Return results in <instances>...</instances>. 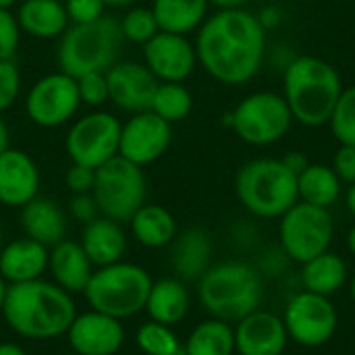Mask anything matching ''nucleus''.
<instances>
[{"label":"nucleus","mask_w":355,"mask_h":355,"mask_svg":"<svg viewBox=\"0 0 355 355\" xmlns=\"http://www.w3.org/2000/svg\"><path fill=\"white\" fill-rule=\"evenodd\" d=\"M198 64L218 83L243 85L252 81L264 62L266 27L245 8L218 10L206 17L196 31Z\"/></svg>","instance_id":"obj_1"},{"label":"nucleus","mask_w":355,"mask_h":355,"mask_svg":"<svg viewBox=\"0 0 355 355\" xmlns=\"http://www.w3.org/2000/svg\"><path fill=\"white\" fill-rule=\"evenodd\" d=\"M2 316L17 335L44 341L67 335L77 310L71 293L56 283L35 279L6 289Z\"/></svg>","instance_id":"obj_2"},{"label":"nucleus","mask_w":355,"mask_h":355,"mask_svg":"<svg viewBox=\"0 0 355 355\" xmlns=\"http://www.w3.org/2000/svg\"><path fill=\"white\" fill-rule=\"evenodd\" d=\"M341 92L339 71L318 56H297L283 73V98L293 121L306 127L327 125Z\"/></svg>","instance_id":"obj_3"},{"label":"nucleus","mask_w":355,"mask_h":355,"mask_svg":"<svg viewBox=\"0 0 355 355\" xmlns=\"http://www.w3.org/2000/svg\"><path fill=\"white\" fill-rule=\"evenodd\" d=\"M198 297L212 318L237 322L260 308L264 285L254 266L245 262H223L210 266L198 279Z\"/></svg>","instance_id":"obj_4"},{"label":"nucleus","mask_w":355,"mask_h":355,"mask_svg":"<svg viewBox=\"0 0 355 355\" xmlns=\"http://www.w3.org/2000/svg\"><path fill=\"white\" fill-rule=\"evenodd\" d=\"M123 42L119 19L110 15H104L92 23L69 25L58 37V71L75 79L94 71L106 73L119 60Z\"/></svg>","instance_id":"obj_5"},{"label":"nucleus","mask_w":355,"mask_h":355,"mask_svg":"<svg viewBox=\"0 0 355 355\" xmlns=\"http://www.w3.org/2000/svg\"><path fill=\"white\" fill-rule=\"evenodd\" d=\"M241 206L258 218H281L297 196V175L281 158H254L235 175Z\"/></svg>","instance_id":"obj_6"},{"label":"nucleus","mask_w":355,"mask_h":355,"mask_svg":"<svg viewBox=\"0 0 355 355\" xmlns=\"http://www.w3.org/2000/svg\"><path fill=\"white\" fill-rule=\"evenodd\" d=\"M150 289V275L141 266L121 260L94 270L83 293L92 310L123 320L146 310Z\"/></svg>","instance_id":"obj_7"},{"label":"nucleus","mask_w":355,"mask_h":355,"mask_svg":"<svg viewBox=\"0 0 355 355\" xmlns=\"http://www.w3.org/2000/svg\"><path fill=\"white\" fill-rule=\"evenodd\" d=\"M92 196L102 216L116 223H129L146 204L148 181L144 166H137L123 156H114L96 168Z\"/></svg>","instance_id":"obj_8"},{"label":"nucleus","mask_w":355,"mask_h":355,"mask_svg":"<svg viewBox=\"0 0 355 355\" xmlns=\"http://www.w3.org/2000/svg\"><path fill=\"white\" fill-rule=\"evenodd\" d=\"M235 135L250 146H272L281 141L293 125V114L277 92H254L245 96L229 114Z\"/></svg>","instance_id":"obj_9"},{"label":"nucleus","mask_w":355,"mask_h":355,"mask_svg":"<svg viewBox=\"0 0 355 355\" xmlns=\"http://www.w3.org/2000/svg\"><path fill=\"white\" fill-rule=\"evenodd\" d=\"M335 235V223L329 208L312 206L306 202L293 204L283 216L279 225V239L285 254L306 264L312 258L331 250Z\"/></svg>","instance_id":"obj_10"},{"label":"nucleus","mask_w":355,"mask_h":355,"mask_svg":"<svg viewBox=\"0 0 355 355\" xmlns=\"http://www.w3.org/2000/svg\"><path fill=\"white\" fill-rule=\"evenodd\" d=\"M121 127L123 123L104 110H96L77 119L64 137V148L71 162L98 168L119 156Z\"/></svg>","instance_id":"obj_11"},{"label":"nucleus","mask_w":355,"mask_h":355,"mask_svg":"<svg viewBox=\"0 0 355 355\" xmlns=\"http://www.w3.org/2000/svg\"><path fill=\"white\" fill-rule=\"evenodd\" d=\"M79 106L81 100L77 92V79L62 71L40 77L25 96L27 119L44 129H54L69 123Z\"/></svg>","instance_id":"obj_12"},{"label":"nucleus","mask_w":355,"mask_h":355,"mask_svg":"<svg viewBox=\"0 0 355 355\" xmlns=\"http://www.w3.org/2000/svg\"><path fill=\"white\" fill-rule=\"evenodd\" d=\"M283 322L289 341L314 349L327 345L335 337L339 314L329 297L312 291H302L285 306Z\"/></svg>","instance_id":"obj_13"},{"label":"nucleus","mask_w":355,"mask_h":355,"mask_svg":"<svg viewBox=\"0 0 355 355\" xmlns=\"http://www.w3.org/2000/svg\"><path fill=\"white\" fill-rule=\"evenodd\" d=\"M173 141V125L156 116L152 110L131 114L127 123L121 127L119 139V156L125 160L148 166L162 158Z\"/></svg>","instance_id":"obj_14"},{"label":"nucleus","mask_w":355,"mask_h":355,"mask_svg":"<svg viewBox=\"0 0 355 355\" xmlns=\"http://www.w3.org/2000/svg\"><path fill=\"white\" fill-rule=\"evenodd\" d=\"M144 64L158 81L183 83L198 67V54L193 42L187 35L158 31L150 42L141 46Z\"/></svg>","instance_id":"obj_15"},{"label":"nucleus","mask_w":355,"mask_h":355,"mask_svg":"<svg viewBox=\"0 0 355 355\" xmlns=\"http://www.w3.org/2000/svg\"><path fill=\"white\" fill-rule=\"evenodd\" d=\"M106 81L108 102L129 114L150 110L154 92L160 83L144 62L135 60H116L106 71Z\"/></svg>","instance_id":"obj_16"},{"label":"nucleus","mask_w":355,"mask_h":355,"mask_svg":"<svg viewBox=\"0 0 355 355\" xmlns=\"http://www.w3.org/2000/svg\"><path fill=\"white\" fill-rule=\"evenodd\" d=\"M67 339L77 355H114L125 343V329L121 320L89 310L75 316Z\"/></svg>","instance_id":"obj_17"},{"label":"nucleus","mask_w":355,"mask_h":355,"mask_svg":"<svg viewBox=\"0 0 355 355\" xmlns=\"http://www.w3.org/2000/svg\"><path fill=\"white\" fill-rule=\"evenodd\" d=\"M233 331L239 355H283L289 343L283 316L260 308L237 320Z\"/></svg>","instance_id":"obj_18"},{"label":"nucleus","mask_w":355,"mask_h":355,"mask_svg":"<svg viewBox=\"0 0 355 355\" xmlns=\"http://www.w3.org/2000/svg\"><path fill=\"white\" fill-rule=\"evenodd\" d=\"M40 171L35 160L17 148H6L0 154V204L8 208H23L37 198Z\"/></svg>","instance_id":"obj_19"},{"label":"nucleus","mask_w":355,"mask_h":355,"mask_svg":"<svg viewBox=\"0 0 355 355\" xmlns=\"http://www.w3.org/2000/svg\"><path fill=\"white\" fill-rule=\"evenodd\" d=\"M50 250L29 237L10 241L0 250V277L15 283H27L42 277L48 268Z\"/></svg>","instance_id":"obj_20"},{"label":"nucleus","mask_w":355,"mask_h":355,"mask_svg":"<svg viewBox=\"0 0 355 355\" xmlns=\"http://www.w3.org/2000/svg\"><path fill=\"white\" fill-rule=\"evenodd\" d=\"M87 254L83 252L79 241L62 239L54 248H50L48 268L54 277V283L67 293H83L94 270Z\"/></svg>","instance_id":"obj_21"},{"label":"nucleus","mask_w":355,"mask_h":355,"mask_svg":"<svg viewBox=\"0 0 355 355\" xmlns=\"http://www.w3.org/2000/svg\"><path fill=\"white\" fill-rule=\"evenodd\" d=\"M15 19L21 33L37 40L60 37L71 25L64 2L60 0H21Z\"/></svg>","instance_id":"obj_22"},{"label":"nucleus","mask_w":355,"mask_h":355,"mask_svg":"<svg viewBox=\"0 0 355 355\" xmlns=\"http://www.w3.org/2000/svg\"><path fill=\"white\" fill-rule=\"evenodd\" d=\"M79 243L87 254L89 262L98 268L121 262L127 250V237L121 229V223L106 218L102 214L92 223L83 225Z\"/></svg>","instance_id":"obj_23"},{"label":"nucleus","mask_w":355,"mask_h":355,"mask_svg":"<svg viewBox=\"0 0 355 355\" xmlns=\"http://www.w3.org/2000/svg\"><path fill=\"white\" fill-rule=\"evenodd\" d=\"M21 227L25 237L50 250L64 239L67 216L56 202L37 196L21 208Z\"/></svg>","instance_id":"obj_24"},{"label":"nucleus","mask_w":355,"mask_h":355,"mask_svg":"<svg viewBox=\"0 0 355 355\" xmlns=\"http://www.w3.org/2000/svg\"><path fill=\"white\" fill-rule=\"evenodd\" d=\"M146 312L150 320L173 327L181 322L189 312V291L179 279H160L152 283Z\"/></svg>","instance_id":"obj_25"},{"label":"nucleus","mask_w":355,"mask_h":355,"mask_svg":"<svg viewBox=\"0 0 355 355\" xmlns=\"http://www.w3.org/2000/svg\"><path fill=\"white\" fill-rule=\"evenodd\" d=\"M212 241L204 229H187L173 245V268L185 281H198L210 268Z\"/></svg>","instance_id":"obj_26"},{"label":"nucleus","mask_w":355,"mask_h":355,"mask_svg":"<svg viewBox=\"0 0 355 355\" xmlns=\"http://www.w3.org/2000/svg\"><path fill=\"white\" fill-rule=\"evenodd\" d=\"M208 6V0H154L150 8L160 31L189 35L206 21Z\"/></svg>","instance_id":"obj_27"},{"label":"nucleus","mask_w":355,"mask_h":355,"mask_svg":"<svg viewBox=\"0 0 355 355\" xmlns=\"http://www.w3.org/2000/svg\"><path fill=\"white\" fill-rule=\"evenodd\" d=\"M129 223L137 243L150 250L166 248L177 237L175 216L158 204H144Z\"/></svg>","instance_id":"obj_28"},{"label":"nucleus","mask_w":355,"mask_h":355,"mask_svg":"<svg viewBox=\"0 0 355 355\" xmlns=\"http://www.w3.org/2000/svg\"><path fill=\"white\" fill-rule=\"evenodd\" d=\"M302 266V283L306 291L331 297L347 283V264L333 252H324Z\"/></svg>","instance_id":"obj_29"},{"label":"nucleus","mask_w":355,"mask_h":355,"mask_svg":"<svg viewBox=\"0 0 355 355\" xmlns=\"http://www.w3.org/2000/svg\"><path fill=\"white\" fill-rule=\"evenodd\" d=\"M341 179L327 164H308L297 175V196L300 202L331 208L341 198Z\"/></svg>","instance_id":"obj_30"},{"label":"nucleus","mask_w":355,"mask_h":355,"mask_svg":"<svg viewBox=\"0 0 355 355\" xmlns=\"http://www.w3.org/2000/svg\"><path fill=\"white\" fill-rule=\"evenodd\" d=\"M185 355H233L235 354V331L231 322L210 318L200 322L183 345Z\"/></svg>","instance_id":"obj_31"},{"label":"nucleus","mask_w":355,"mask_h":355,"mask_svg":"<svg viewBox=\"0 0 355 355\" xmlns=\"http://www.w3.org/2000/svg\"><path fill=\"white\" fill-rule=\"evenodd\" d=\"M191 108H193L191 92L183 83H166V81L158 83L154 98H152V106H150V110L156 116H160L162 121L171 125L185 121Z\"/></svg>","instance_id":"obj_32"},{"label":"nucleus","mask_w":355,"mask_h":355,"mask_svg":"<svg viewBox=\"0 0 355 355\" xmlns=\"http://www.w3.org/2000/svg\"><path fill=\"white\" fill-rule=\"evenodd\" d=\"M137 347L146 355H185L179 337L171 327L158 324L154 320L141 324L135 335Z\"/></svg>","instance_id":"obj_33"},{"label":"nucleus","mask_w":355,"mask_h":355,"mask_svg":"<svg viewBox=\"0 0 355 355\" xmlns=\"http://www.w3.org/2000/svg\"><path fill=\"white\" fill-rule=\"evenodd\" d=\"M327 125L339 146H355V85L343 87Z\"/></svg>","instance_id":"obj_34"},{"label":"nucleus","mask_w":355,"mask_h":355,"mask_svg":"<svg viewBox=\"0 0 355 355\" xmlns=\"http://www.w3.org/2000/svg\"><path fill=\"white\" fill-rule=\"evenodd\" d=\"M119 25H121L123 40L139 44V46L150 42L160 31V27L156 23V17H154L152 8H148V6H133V8H129L119 19Z\"/></svg>","instance_id":"obj_35"},{"label":"nucleus","mask_w":355,"mask_h":355,"mask_svg":"<svg viewBox=\"0 0 355 355\" xmlns=\"http://www.w3.org/2000/svg\"><path fill=\"white\" fill-rule=\"evenodd\" d=\"M77 92H79L81 104L92 106V108H100L102 104L108 102L106 73L94 71V73H85V75L77 77Z\"/></svg>","instance_id":"obj_36"},{"label":"nucleus","mask_w":355,"mask_h":355,"mask_svg":"<svg viewBox=\"0 0 355 355\" xmlns=\"http://www.w3.org/2000/svg\"><path fill=\"white\" fill-rule=\"evenodd\" d=\"M21 92V71L12 58L0 60V114L8 110Z\"/></svg>","instance_id":"obj_37"},{"label":"nucleus","mask_w":355,"mask_h":355,"mask_svg":"<svg viewBox=\"0 0 355 355\" xmlns=\"http://www.w3.org/2000/svg\"><path fill=\"white\" fill-rule=\"evenodd\" d=\"M21 40V29L10 10L0 8V60L15 58Z\"/></svg>","instance_id":"obj_38"},{"label":"nucleus","mask_w":355,"mask_h":355,"mask_svg":"<svg viewBox=\"0 0 355 355\" xmlns=\"http://www.w3.org/2000/svg\"><path fill=\"white\" fill-rule=\"evenodd\" d=\"M64 8L71 25H81L104 17L106 4L104 0H64Z\"/></svg>","instance_id":"obj_39"},{"label":"nucleus","mask_w":355,"mask_h":355,"mask_svg":"<svg viewBox=\"0 0 355 355\" xmlns=\"http://www.w3.org/2000/svg\"><path fill=\"white\" fill-rule=\"evenodd\" d=\"M94 179H96V168L89 166H81V164H73L69 166L67 175H64V183L67 187L75 193H89L94 187Z\"/></svg>","instance_id":"obj_40"},{"label":"nucleus","mask_w":355,"mask_h":355,"mask_svg":"<svg viewBox=\"0 0 355 355\" xmlns=\"http://www.w3.org/2000/svg\"><path fill=\"white\" fill-rule=\"evenodd\" d=\"M331 166L341 179V183H355V146H339Z\"/></svg>","instance_id":"obj_41"},{"label":"nucleus","mask_w":355,"mask_h":355,"mask_svg":"<svg viewBox=\"0 0 355 355\" xmlns=\"http://www.w3.org/2000/svg\"><path fill=\"white\" fill-rule=\"evenodd\" d=\"M69 212L75 220H79L83 225H87L100 216V210H98V204H96L92 191L89 193H75L71 204H69Z\"/></svg>","instance_id":"obj_42"},{"label":"nucleus","mask_w":355,"mask_h":355,"mask_svg":"<svg viewBox=\"0 0 355 355\" xmlns=\"http://www.w3.org/2000/svg\"><path fill=\"white\" fill-rule=\"evenodd\" d=\"M295 175H300L308 164H310V160H308V156L304 154V152H300V150H293V152H289V154H285L283 158H281Z\"/></svg>","instance_id":"obj_43"},{"label":"nucleus","mask_w":355,"mask_h":355,"mask_svg":"<svg viewBox=\"0 0 355 355\" xmlns=\"http://www.w3.org/2000/svg\"><path fill=\"white\" fill-rule=\"evenodd\" d=\"M245 0H208V4L216 6L218 10H231V8H243Z\"/></svg>","instance_id":"obj_44"},{"label":"nucleus","mask_w":355,"mask_h":355,"mask_svg":"<svg viewBox=\"0 0 355 355\" xmlns=\"http://www.w3.org/2000/svg\"><path fill=\"white\" fill-rule=\"evenodd\" d=\"M10 146V137H8V127H6V123L2 121V116H0V154L6 150Z\"/></svg>","instance_id":"obj_45"},{"label":"nucleus","mask_w":355,"mask_h":355,"mask_svg":"<svg viewBox=\"0 0 355 355\" xmlns=\"http://www.w3.org/2000/svg\"><path fill=\"white\" fill-rule=\"evenodd\" d=\"M0 355H27L15 343H0Z\"/></svg>","instance_id":"obj_46"},{"label":"nucleus","mask_w":355,"mask_h":355,"mask_svg":"<svg viewBox=\"0 0 355 355\" xmlns=\"http://www.w3.org/2000/svg\"><path fill=\"white\" fill-rule=\"evenodd\" d=\"M345 204H347V210L355 216V183L349 185V189H347V193H345Z\"/></svg>","instance_id":"obj_47"},{"label":"nucleus","mask_w":355,"mask_h":355,"mask_svg":"<svg viewBox=\"0 0 355 355\" xmlns=\"http://www.w3.org/2000/svg\"><path fill=\"white\" fill-rule=\"evenodd\" d=\"M137 0H104L106 6H114V8H125V6H131L135 4Z\"/></svg>","instance_id":"obj_48"},{"label":"nucleus","mask_w":355,"mask_h":355,"mask_svg":"<svg viewBox=\"0 0 355 355\" xmlns=\"http://www.w3.org/2000/svg\"><path fill=\"white\" fill-rule=\"evenodd\" d=\"M347 248H349V252L355 256V225L349 229V233H347Z\"/></svg>","instance_id":"obj_49"},{"label":"nucleus","mask_w":355,"mask_h":355,"mask_svg":"<svg viewBox=\"0 0 355 355\" xmlns=\"http://www.w3.org/2000/svg\"><path fill=\"white\" fill-rule=\"evenodd\" d=\"M6 281L0 277V312H2V306H4V297H6Z\"/></svg>","instance_id":"obj_50"},{"label":"nucleus","mask_w":355,"mask_h":355,"mask_svg":"<svg viewBox=\"0 0 355 355\" xmlns=\"http://www.w3.org/2000/svg\"><path fill=\"white\" fill-rule=\"evenodd\" d=\"M17 2H19V0H0V8H2V10H10Z\"/></svg>","instance_id":"obj_51"},{"label":"nucleus","mask_w":355,"mask_h":355,"mask_svg":"<svg viewBox=\"0 0 355 355\" xmlns=\"http://www.w3.org/2000/svg\"><path fill=\"white\" fill-rule=\"evenodd\" d=\"M349 293H352V300L355 302V275L352 277V283H349Z\"/></svg>","instance_id":"obj_52"},{"label":"nucleus","mask_w":355,"mask_h":355,"mask_svg":"<svg viewBox=\"0 0 355 355\" xmlns=\"http://www.w3.org/2000/svg\"><path fill=\"white\" fill-rule=\"evenodd\" d=\"M2 245H4V243H2V227H0V250H2Z\"/></svg>","instance_id":"obj_53"}]
</instances>
